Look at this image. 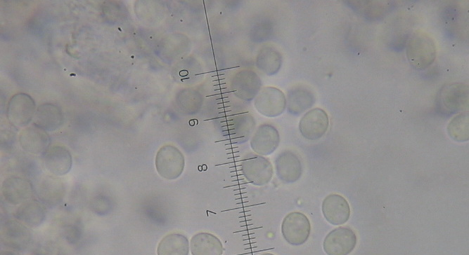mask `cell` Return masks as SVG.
<instances>
[{
    "instance_id": "cell-1",
    "label": "cell",
    "mask_w": 469,
    "mask_h": 255,
    "mask_svg": "<svg viewBox=\"0 0 469 255\" xmlns=\"http://www.w3.org/2000/svg\"><path fill=\"white\" fill-rule=\"evenodd\" d=\"M406 55L409 64L416 70H424L436 59L437 48L433 39L419 30L411 34L407 41Z\"/></svg>"
},
{
    "instance_id": "cell-2",
    "label": "cell",
    "mask_w": 469,
    "mask_h": 255,
    "mask_svg": "<svg viewBox=\"0 0 469 255\" xmlns=\"http://www.w3.org/2000/svg\"><path fill=\"white\" fill-rule=\"evenodd\" d=\"M468 85L460 82L444 85L438 91L436 98L437 111L445 115L463 111L468 107Z\"/></svg>"
},
{
    "instance_id": "cell-3",
    "label": "cell",
    "mask_w": 469,
    "mask_h": 255,
    "mask_svg": "<svg viewBox=\"0 0 469 255\" xmlns=\"http://www.w3.org/2000/svg\"><path fill=\"white\" fill-rule=\"evenodd\" d=\"M240 170L245 179L255 186L267 184L272 179L274 167L271 161L255 153L244 155L240 162Z\"/></svg>"
},
{
    "instance_id": "cell-4",
    "label": "cell",
    "mask_w": 469,
    "mask_h": 255,
    "mask_svg": "<svg viewBox=\"0 0 469 255\" xmlns=\"http://www.w3.org/2000/svg\"><path fill=\"white\" fill-rule=\"evenodd\" d=\"M155 165L160 177L167 180H174L184 172L185 158L174 145L165 144L156 153Z\"/></svg>"
},
{
    "instance_id": "cell-5",
    "label": "cell",
    "mask_w": 469,
    "mask_h": 255,
    "mask_svg": "<svg viewBox=\"0 0 469 255\" xmlns=\"http://www.w3.org/2000/svg\"><path fill=\"white\" fill-rule=\"evenodd\" d=\"M311 233L309 218L300 212H291L283 219L281 233L290 244L300 246L305 243Z\"/></svg>"
},
{
    "instance_id": "cell-6",
    "label": "cell",
    "mask_w": 469,
    "mask_h": 255,
    "mask_svg": "<svg viewBox=\"0 0 469 255\" xmlns=\"http://www.w3.org/2000/svg\"><path fill=\"white\" fill-rule=\"evenodd\" d=\"M253 103L260 114L269 118L279 116L286 109L285 95L274 86L262 87L254 98Z\"/></svg>"
},
{
    "instance_id": "cell-7",
    "label": "cell",
    "mask_w": 469,
    "mask_h": 255,
    "mask_svg": "<svg viewBox=\"0 0 469 255\" xmlns=\"http://www.w3.org/2000/svg\"><path fill=\"white\" fill-rule=\"evenodd\" d=\"M356 243V235L351 228L339 226L325 237L323 248L327 255H349Z\"/></svg>"
},
{
    "instance_id": "cell-8",
    "label": "cell",
    "mask_w": 469,
    "mask_h": 255,
    "mask_svg": "<svg viewBox=\"0 0 469 255\" xmlns=\"http://www.w3.org/2000/svg\"><path fill=\"white\" fill-rule=\"evenodd\" d=\"M36 104L28 94L19 92L10 99L7 106V118L17 127H25L32 120L36 111Z\"/></svg>"
},
{
    "instance_id": "cell-9",
    "label": "cell",
    "mask_w": 469,
    "mask_h": 255,
    "mask_svg": "<svg viewBox=\"0 0 469 255\" xmlns=\"http://www.w3.org/2000/svg\"><path fill=\"white\" fill-rule=\"evenodd\" d=\"M329 126L328 113L321 108L307 111L300 118L298 128L301 135L308 140H317L327 132Z\"/></svg>"
},
{
    "instance_id": "cell-10",
    "label": "cell",
    "mask_w": 469,
    "mask_h": 255,
    "mask_svg": "<svg viewBox=\"0 0 469 255\" xmlns=\"http://www.w3.org/2000/svg\"><path fill=\"white\" fill-rule=\"evenodd\" d=\"M262 87V82L258 74L251 69L237 71L231 81V88L237 98L250 102L254 99Z\"/></svg>"
},
{
    "instance_id": "cell-11",
    "label": "cell",
    "mask_w": 469,
    "mask_h": 255,
    "mask_svg": "<svg viewBox=\"0 0 469 255\" xmlns=\"http://www.w3.org/2000/svg\"><path fill=\"white\" fill-rule=\"evenodd\" d=\"M274 165L277 177L285 184L296 182L302 175L301 159L291 150H284L278 153L274 160Z\"/></svg>"
},
{
    "instance_id": "cell-12",
    "label": "cell",
    "mask_w": 469,
    "mask_h": 255,
    "mask_svg": "<svg viewBox=\"0 0 469 255\" xmlns=\"http://www.w3.org/2000/svg\"><path fill=\"white\" fill-rule=\"evenodd\" d=\"M281 138L276 127L270 123L260 124L250 141L252 150L260 156H269L278 147Z\"/></svg>"
},
{
    "instance_id": "cell-13",
    "label": "cell",
    "mask_w": 469,
    "mask_h": 255,
    "mask_svg": "<svg viewBox=\"0 0 469 255\" xmlns=\"http://www.w3.org/2000/svg\"><path fill=\"white\" fill-rule=\"evenodd\" d=\"M43 164L46 170L55 176H63L72 167V158L69 150L60 145L50 146L42 154Z\"/></svg>"
},
{
    "instance_id": "cell-14",
    "label": "cell",
    "mask_w": 469,
    "mask_h": 255,
    "mask_svg": "<svg viewBox=\"0 0 469 255\" xmlns=\"http://www.w3.org/2000/svg\"><path fill=\"white\" fill-rule=\"evenodd\" d=\"M321 211L325 219L334 226L345 223L351 212L348 201L337 193L329 194L323 199Z\"/></svg>"
},
{
    "instance_id": "cell-15",
    "label": "cell",
    "mask_w": 469,
    "mask_h": 255,
    "mask_svg": "<svg viewBox=\"0 0 469 255\" xmlns=\"http://www.w3.org/2000/svg\"><path fill=\"white\" fill-rule=\"evenodd\" d=\"M1 193L7 202L18 205L32 199L34 190L32 184L27 179L11 176L3 181Z\"/></svg>"
},
{
    "instance_id": "cell-16",
    "label": "cell",
    "mask_w": 469,
    "mask_h": 255,
    "mask_svg": "<svg viewBox=\"0 0 469 255\" xmlns=\"http://www.w3.org/2000/svg\"><path fill=\"white\" fill-rule=\"evenodd\" d=\"M22 149L32 154H43L50 146L51 138L48 132L32 124L25 127L19 135Z\"/></svg>"
},
{
    "instance_id": "cell-17",
    "label": "cell",
    "mask_w": 469,
    "mask_h": 255,
    "mask_svg": "<svg viewBox=\"0 0 469 255\" xmlns=\"http://www.w3.org/2000/svg\"><path fill=\"white\" fill-rule=\"evenodd\" d=\"M285 97L286 109L293 116H299L310 109L316 100L314 91L304 85L290 88Z\"/></svg>"
},
{
    "instance_id": "cell-18",
    "label": "cell",
    "mask_w": 469,
    "mask_h": 255,
    "mask_svg": "<svg viewBox=\"0 0 469 255\" xmlns=\"http://www.w3.org/2000/svg\"><path fill=\"white\" fill-rule=\"evenodd\" d=\"M63 114L56 104L45 103L39 105L33 118V124L48 131L59 129L63 123Z\"/></svg>"
},
{
    "instance_id": "cell-19",
    "label": "cell",
    "mask_w": 469,
    "mask_h": 255,
    "mask_svg": "<svg viewBox=\"0 0 469 255\" xmlns=\"http://www.w3.org/2000/svg\"><path fill=\"white\" fill-rule=\"evenodd\" d=\"M46 212L43 203L35 199H30L20 204L15 211V216L27 227L35 228L44 222Z\"/></svg>"
},
{
    "instance_id": "cell-20",
    "label": "cell",
    "mask_w": 469,
    "mask_h": 255,
    "mask_svg": "<svg viewBox=\"0 0 469 255\" xmlns=\"http://www.w3.org/2000/svg\"><path fill=\"white\" fill-rule=\"evenodd\" d=\"M190 250L192 255H223L224 247L214 234L200 232L192 236Z\"/></svg>"
},
{
    "instance_id": "cell-21",
    "label": "cell",
    "mask_w": 469,
    "mask_h": 255,
    "mask_svg": "<svg viewBox=\"0 0 469 255\" xmlns=\"http://www.w3.org/2000/svg\"><path fill=\"white\" fill-rule=\"evenodd\" d=\"M256 127L255 118L249 113L236 115L229 122V135L237 144L248 141L253 135Z\"/></svg>"
},
{
    "instance_id": "cell-22",
    "label": "cell",
    "mask_w": 469,
    "mask_h": 255,
    "mask_svg": "<svg viewBox=\"0 0 469 255\" xmlns=\"http://www.w3.org/2000/svg\"><path fill=\"white\" fill-rule=\"evenodd\" d=\"M282 63L281 53L272 46L262 47L255 58L257 69L267 76H274L277 74L281 68Z\"/></svg>"
},
{
    "instance_id": "cell-23",
    "label": "cell",
    "mask_w": 469,
    "mask_h": 255,
    "mask_svg": "<svg viewBox=\"0 0 469 255\" xmlns=\"http://www.w3.org/2000/svg\"><path fill=\"white\" fill-rule=\"evenodd\" d=\"M189 241L180 233H171L164 236L157 247L158 255H188Z\"/></svg>"
},
{
    "instance_id": "cell-24",
    "label": "cell",
    "mask_w": 469,
    "mask_h": 255,
    "mask_svg": "<svg viewBox=\"0 0 469 255\" xmlns=\"http://www.w3.org/2000/svg\"><path fill=\"white\" fill-rule=\"evenodd\" d=\"M2 232L4 240L15 247L22 245L30 237L28 229L18 220H11L6 222Z\"/></svg>"
},
{
    "instance_id": "cell-25",
    "label": "cell",
    "mask_w": 469,
    "mask_h": 255,
    "mask_svg": "<svg viewBox=\"0 0 469 255\" xmlns=\"http://www.w3.org/2000/svg\"><path fill=\"white\" fill-rule=\"evenodd\" d=\"M40 198L47 204L58 202L63 192V185L58 179L49 177L44 179L39 191Z\"/></svg>"
},
{
    "instance_id": "cell-26",
    "label": "cell",
    "mask_w": 469,
    "mask_h": 255,
    "mask_svg": "<svg viewBox=\"0 0 469 255\" xmlns=\"http://www.w3.org/2000/svg\"><path fill=\"white\" fill-rule=\"evenodd\" d=\"M468 112L454 116L447 125L448 135L456 142H466L469 137Z\"/></svg>"
},
{
    "instance_id": "cell-27",
    "label": "cell",
    "mask_w": 469,
    "mask_h": 255,
    "mask_svg": "<svg viewBox=\"0 0 469 255\" xmlns=\"http://www.w3.org/2000/svg\"><path fill=\"white\" fill-rule=\"evenodd\" d=\"M259 255H275V254H271V253H269V252H264V253H262Z\"/></svg>"
}]
</instances>
